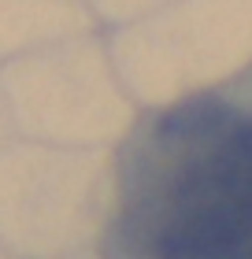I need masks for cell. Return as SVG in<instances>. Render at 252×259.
<instances>
[{
    "mask_svg": "<svg viewBox=\"0 0 252 259\" xmlns=\"http://www.w3.org/2000/svg\"><path fill=\"white\" fill-rule=\"evenodd\" d=\"M112 241L123 259H252V111L204 93L141 126Z\"/></svg>",
    "mask_w": 252,
    "mask_h": 259,
    "instance_id": "1",
    "label": "cell"
}]
</instances>
